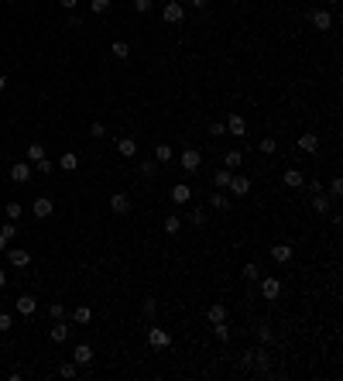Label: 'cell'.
Returning a JSON list of instances; mask_svg holds the SVG:
<instances>
[{
    "label": "cell",
    "instance_id": "obj_1",
    "mask_svg": "<svg viewBox=\"0 0 343 381\" xmlns=\"http://www.w3.org/2000/svg\"><path fill=\"white\" fill-rule=\"evenodd\" d=\"M244 368H254L258 374H268V368H271V357H268V350H261V347L247 350V354H244Z\"/></svg>",
    "mask_w": 343,
    "mask_h": 381
},
{
    "label": "cell",
    "instance_id": "obj_2",
    "mask_svg": "<svg viewBox=\"0 0 343 381\" xmlns=\"http://www.w3.org/2000/svg\"><path fill=\"white\" fill-rule=\"evenodd\" d=\"M161 17H165L168 24H182L185 21V4L182 0H168V4L161 7Z\"/></svg>",
    "mask_w": 343,
    "mask_h": 381
},
{
    "label": "cell",
    "instance_id": "obj_3",
    "mask_svg": "<svg viewBox=\"0 0 343 381\" xmlns=\"http://www.w3.org/2000/svg\"><path fill=\"white\" fill-rule=\"evenodd\" d=\"M179 165H182L185 172H199V168H203V151H199V148H185L182 155H179Z\"/></svg>",
    "mask_w": 343,
    "mask_h": 381
},
{
    "label": "cell",
    "instance_id": "obj_4",
    "mask_svg": "<svg viewBox=\"0 0 343 381\" xmlns=\"http://www.w3.org/2000/svg\"><path fill=\"white\" fill-rule=\"evenodd\" d=\"M227 193H230V196H237V199H244L247 193H251V179H247V175H240V172H233V175H230Z\"/></svg>",
    "mask_w": 343,
    "mask_h": 381
},
{
    "label": "cell",
    "instance_id": "obj_5",
    "mask_svg": "<svg viewBox=\"0 0 343 381\" xmlns=\"http://www.w3.org/2000/svg\"><path fill=\"white\" fill-rule=\"evenodd\" d=\"M309 24L316 28V31H330L333 28V14L326 7H316V11H309Z\"/></svg>",
    "mask_w": 343,
    "mask_h": 381
},
{
    "label": "cell",
    "instance_id": "obj_6",
    "mask_svg": "<svg viewBox=\"0 0 343 381\" xmlns=\"http://www.w3.org/2000/svg\"><path fill=\"white\" fill-rule=\"evenodd\" d=\"M131 206H134L131 193H114V196H110V209H114L117 217H127V213H131Z\"/></svg>",
    "mask_w": 343,
    "mask_h": 381
},
{
    "label": "cell",
    "instance_id": "obj_7",
    "mask_svg": "<svg viewBox=\"0 0 343 381\" xmlns=\"http://www.w3.org/2000/svg\"><path fill=\"white\" fill-rule=\"evenodd\" d=\"M31 213H34V220H48L52 213H55V203H52V196H38L31 203Z\"/></svg>",
    "mask_w": 343,
    "mask_h": 381
},
{
    "label": "cell",
    "instance_id": "obj_8",
    "mask_svg": "<svg viewBox=\"0 0 343 381\" xmlns=\"http://www.w3.org/2000/svg\"><path fill=\"white\" fill-rule=\"evenodd\" d=\"M261 295L268 302H278V295H282V282H278L274 275H264L261 278Z\"/></svg>",
    "mask_w": 343,
    "mask_h": 381
},
{
    "label": "cell",
    "instance_id": "obj_9",
    "mask_svg": "<svg viewBox=\"0 0 343 381\" xmlns=\"http://www.w3.org/2000/svg\"><path fill=\"white\" fill-rule=\"evenodd\" d=\"M148 344L155 347V350H165V347H172V333H168V330H161V326H151V330H148Z\"/></svg>",
    "mask_w": 343,
    "mask_h": 381
},
{
    "label": "cell",
    "instance_id": "obj_10",
    "mask_svg": "<svg viewBox=\"0 0 343 381\" xmlns=\"http://www.w3.org/2000/svg\"><path fill=\"white\" fill-rule=\"evenodd\" d=\"M192 193H196V189H192L189 182H179V185H172L168 196H172V203H175V206H185V203L192 199Z\"/></svg>",
    "mask_w": 343,
    "mask_h": 381
},
{
    "label": "cell",
    "instance_id": "obj_11",
    "mask_svg": "<svg viewBox=\"0 0 343 381\" xmlns=\"http://www.w3.org/2000/svg\"><path fill=\"white\" fill-rule=\"evenodd\" d=\"M31 175H34L31 162H17V165H11V182L24 185V182H31Z\"/></svg>",
    "mask_w": 343,
    "mask_h": 381
},
{
    "label": "cell",
    "instance_id": "obj_12",
    "mask_svg": "<svg viewBox=\"0 0 343 381\" xmlns=\"http://www.w3.org/2000/svg\"><path fill=\"white\" fill-rule=\"evenodd\" d=\"M223 124H227V134H233V138H244V134H247V120L240 114H230Z\"/></svg>",
    "mask_w": 343,
    "mask_h": 381
},
{
    "label": "cell",
    "instance_id": "obj_13",
    "mask_svg": "<svg viewBox=\"0 0 343 381\" xmlns=\"http://www.w3.org/2000/svg\"><path fill=\"white\" fill-rule=\"evenodd\" d=\"M7 261L14 268H28L31 265V251H24V247H7Z\"/></svg>",
    "mask_w": 343,
    "mask_h": 381
},
{
    "label": "cell",
    "instance_id": "obj_14",
    "mask_svg": "<svg viewBox=\"0 0 343 381\" xmlns=\"http://www.w3.org/2000/svg\"><path fill=\"white\" fill-rule=\"evenodd\" d=\"M48 340H52V344H66V340H69V323H66V320H52Z\"/></svg>",
    "mask_w": 343,
    "mask_h": 381
},
{
    "label": "cell",
    "instance_id": "obj_15",
    "mask_svg": "<svg viewBox=\"0 0 343 381\" xmlns=\"http://www.w3.org/2000/svg\"><path fill=\"white\" fill-rule=\"evenodd\" d=\"M285 185L288 189H306V172H302V168H285Z\"/></svg>",
    "mask_w": 343,
    "mask_h": 381
},
{
    "label": "cell",
    "instance_id": "obj_16",
    "mask_svg": "<svg viewBox=\"0 0 343 381\" xmlns=\"http://www.w3.org/2000/svg\"><path fill=\"white\" fill-rule=\"evenodd\" d=\"M14 309L21 312V316H34V309H38V299H34V295H17V299H14Z\"/></svg>",
    "mask_w": 343,
    "mask_h": 381
},
{
    "label": "cell",
    "instance_id": "obj_17",
    "mask_svg": "<svg viewBox=\"0 0 343 381\" xmlns=\"http://www.w3.org/2000/svg\"><path fill=\"white\" fill-rule=\"evenodd\" d=\"M295 144H298L302 151H306V155H316V151H319V138H316L312 131H306L302 138H295Z\"/></svg>",
    "mask_w": 343,
    "mask_h": 381
},
{
    "label": "cell",
    "instance_id": "obj_18",
    "mask_svg": "<svg viewBox=\"0 0 343 381\" xmlns=\"http://www.w3.org/2000/svg\"><path fill=\"white\" fill-rule=\"evenodd\" d=\"M271 261H274V265H288V261H292V244H274V247H271Z\"/></svg>",
    "mask_w": 343,
    "mask_h": 381
},
{
    "label": "cell",
    "instance_id": "obj_19",
    "mask_svg": "<svg viewBox=\"0 0 343 381\" xmlns=\"http://www.w3.org/2000/svg\"><path fill=\"white\" fill-rule=\"evenodd\" d=\"M209 206L217 209V213H227V209H230V196L223 193V189H217V193H209Z\"/></svg>",
    "mask_w": 343,
    "mask_h": 381
},
{
    "label": "cell",
    "instance_id": "obj_20",
    "mask_svg": "<svg viewBox=\"0 0 343 381\" xmlns=\"http://www.w3.org/2000/svg\"><path fill=\"white\" fill-rule=\"evenodd\" d=\"M312 209L326 217V213H330V209H333V199L326 196V193H312Z\"/></svg>",
    "mask_w": 343,
    "mask_h": 381
},
{
    "label": "cell",
    "instance_id": "obj_21",
    "mask_svg": "<svg viewBox=\"0 0 343 381\" xmlns=\"http://www.w3.org/2000/svg\"><path fill=\"white\" fill-rule=\"evenodd\" d=\"M206 320H209V323H223V320H227V306H223V302H213V306L206 309Z\"/></svg>",
    "mask_w": 343,
    "mask_h": 381
},
{
    "label": "cell",
    "instance_id": "obj_22",
    "mask_svg": "<svg viewBox=\"0 0 343 381\" xmlns=\"http://www.w3.org/2000/svg\"><path fill=\"white\" fill-rule=\"evenodd\" d=\"M117 151H120L124 158H134V155H137V141L134 138H117Z\"/></svg>",
    "mask_w": 343,
    "mask_h": 381
},
{
    "label": "cell",
    "instance_id": "obj_23",
    "mask_svg": "<svg viewBox=\"0 0 343 381\" xmlns=\"http://www.w3.org/2000/svg\"><path fill=\"white\" fill-rule=\"evenodd\" d=\"M72 361H76L79 368H82V364H90V361H93V347H90V344H76V354H72Z\"/></svg>",
    "mask_w": 343,
    "mask_h": 381
},
{
    "label": "cell",
    "instance_id": "obj_24",
    "mask_svg": "<svg viewBox=\"0 0 343 381\" xmlns=\"http://www.w3.org/2000/svg\"><path fill=\"white\" fill-rule=\"evenodd\" d=\"M240 162H244V155H240L237 148H230L227 155H223V168H230V172H237V168H240Z\"/></svg>",
    "mask_w": 343,
    "mask_h": 381
},
{
    "label": "cell",
    "instance_id": "obj_25",
    "mask_svg": "<svg viewBox=\"0 0 343 381\" xmlns=\"http://www.w3.org/2000/svg\"><path fill=\"white\" fill-rule=\"evenodd\" d=\"M55 168H62V172H76V168H79V158H76L72 151H66V155L58 158V165H55Z\"/></svg>",
    "mask_w": 343,
    "mask_h": 381
},
{
    "label": "cell",
    "instance_id": "obj_26",
    "mask_svg": "<svg viewBox=\"0 0 343 381\" xmlns=\"http://www.w3.org/2000/svg\"><path fill=\"white\" fill-rule=\"evenodd\" d=\"M90 320H93V309H90V306H76V309H72V323L86 326Z\"/></svg>",
    "mask_w": 343,
    "mask_h": 381
},
{
    "label": "cell",
    "instance_id": "obj_27",
    "mask_svg": "<svg viewBox=\"0 0 343 381\" xmlns=\"http://www.w3.org/2000/svg\"><path fill=\"white\" fill-rule=\"evenodd\" d=\"M230 168H217V172H213V185H217V189H223V193H227V185H230Z\"/></svg>",
    "mask_w": 343,
    "mask_h": 381
},
{
    "label": "cell",
    "instance_id": "obj_28",
    "mask_svg": "<svg viewBox=\"0 0 343 381\" xmlns=\"http://www.w3.org/2000/svg\"><path fill=\"white\" fill-rule=\"evenodd\" d=\"M240 278H244V282H258V278H261V268L254 265V261H247V265L240 268Z\"/></svg>",
    "mask_w": 343,
    "mask_h": 381
},
{
    "label": "cell",
    "instance_id": "obj_29",
    "mask_svg": "<svg viewBox=\"0 0 343 381\" xmlns=\"http://www.w3.org/2000/svg\"><path fill=\"white\" fill-rule=\"evenodd\" d=\"M189 223H192V227H206V223H209V213H206L203 206H196L192 213H189Z\"/></svg>",
    "mask_w": 343,
    "mask_h": 381
},
{
    "label": "cell",
    "instance_id": "obj_30",
    "mask_svg": "<svg viewBox=\"0 0 343 381\" xmlns=\"http://www.w3.org/2000/svg\"><path fill=\"white\" fill-rule=\"evenodd\" d=\"M209 326H213V336H217L220 344H227V340H230V323H227V320H223V323H209Z\"/></svg>",
    "mask_w": 343,
    "mask_h": 381
},
{
    "label": "cell",
    "instance_id": "obj_31",
    "mask_svg": "<svg viewBox=\"0 0 343 381\" xmlns=\"http://www.w3.org/2000/svg\"><path fill=\"white\" fill-rule=\"evenodd\" d=\"M182 230V217H179V213H168V217H165V234H179Z\"/></svg>",
    "mask_w": 343,
    "mask_h": 381
},
{
    "label": "cell",
    "instance_id": "obj_32",
    "mask_svg": "<svg viewBox=\"0 0 343 381\" xmlns=\"http://www.w3.org/2000/svg\"><path fill=\"white\" fill-rule=\"evenodd\" d=\"M31 168L38 175H52L55 172V162H48V158H38V162H31Z\"/></svg>",
    "mask_w": 343,
    "mask_h": 381
},
{
    "label": "cell",
    "instance_id": "obj_33",
    "mask_svg": "<svg viewBox=\"0 0 343 381\" xmlns=\"http://www.w3.org/2000/svg\"><path fill=\"white\" fill-rule=\"evenodd\" d=\"M38 158H45V144H41V141H31V144H28V162H38Z\"/></svg>",
    "mask_w": 343,
    "mask_h": 381
},
{
    "label": "cell",
    "instance_id": "obj_34",
    "mask_svg": "<svg viewBox=\"0 0 343 381\" xmlns=\"http://www.w3.org/2000/svg\"><path fill=\"white\" fill-rule=\"evenodd\" d=\"M110 52H114V58H120V62H124V58H131V45H127V41H114V45H110Z\"/></svg>",
    "mask_w": 343,
    "mask_h": 381
},
{
    "label": "cell",
    "instance_id": "obj_35",
    "mask_svg": "<svg viewBox=\"0 0 343 381\" xmlns=\"http://www.w3.org/2000/svg\"><path fill=\"white\" fill-rule=\"evenodd\" d=\"M172 144H155V162H172Z\"/></svg>",
    "mask_w": 343,
    "mask_h": 381
},
{
    "label": "cell",
    "instance_id": "obj_36",
    "mask_svg": "<svg viewBox=\"0 0 343 381\" xmlns=\"http://www.w3.org/2000/svg\"><path fill=\"white\" fill-rule=\"evenodd\" d=\"M271 340H274V330H271L268 323H261V326H258V344H264V347H268Z\"/></svg>",
    "mask_w": 343,
    "mask_h": 381
},
{
    "label": "cell",
    "instance_id": "obj_37",
    "mask_svg": "<svg viewBox=\"0 0 343 381\" xmlns=\"http://www.w3.org/2000/svg\"><path fill=\"white\" fill-rule=\"evenodd\" d=\"M330 199H340L343 196V179L340 175H333V182H330V193H326Z\"/></svg>",
    "mask_w": 343,
    "mask_h": 381
},
{
    "label": "cell",
    "instance_id": "obj_38",
    "mask_svg": "<svg viewBox=\"0 0 343 381\" xmlns=\"http://www.w3.org/2000/svg\"><path fill=\"white\" fill-rule=\"evenodd\" d=\"M58 374H62V378H76V374H79V364H76V361H66V364L58 368Z\"/></svg>",
    "mask_w": 343,
    "mask_h": 381
},
{
    "label": "cell",
    "instance_id": "obj_39",
    "mask_svg": "<svg viewBox=\"0 0 343 381\" xmlns=\"http://www.w3.org/2000/svg\"><path fill=\"white\" fill-rule=\"evenodd\" d=\"M258 151H261V155H274V151H278V141H274V138H261Z\"/></svg>",
    "mask_w": 343,
    "mask_h": 381
},
{
    "label": "cell",
    "instance_id": "obj_40",
    "mask_svg": "<svg viewBox=\"0 0 343 381\" xmlns=\"http://www.w3.org/2000/svg\"><path fill=\"white\" fill-rule=\"evenodd\" d=\"M114 0H90V14H106Z\"/></svg>",
    "mask_w": 343,
    "mask_h": 381
},
{
    "label": "cell",
    "instance_id": "obj_41",
    "mask_svg": "<svg viewBox=\"0 0 343 381\" xmlns=\"http://www.w3.org/2000/svg\"><path fill=\"white\" fill-rule=\"evenodd\" d=\"M4 213H7V220H21V203H17V199H11V203L4 206Z\"/></svg>",
    "mask_w": 343,
    "mask_h": 381
},
{
    "label": "cell",
    "instance_id": "obj_42",
    "mask_svg": "<svg viewBox=\"0 0 343 381\" xmlns=\"http://www.w3.org/2000/svg\"><path fill=\"white\" fill-rule=\"evenodd\" d=\"M0 234H4L7 241H14V237H17V220H7V223L0 227Z\"/></svg>",
    "mask_w": 343,
    "mask_h": 381
},
{
    "label": "cell",
    "instance_id": "obj_43",
    "mask_svg": "<svg viewBox=\"0 0 343 381\" xmlns=\"http://www.w3.org/2000/svg\"><path fill=\"white\" fill-rule=\"evenodd\" d=\"M223 134H227V124H223V120H213V124H209V138H223Z\"/></svg>",
    "mask_w": 343,
    "mask_h": 381
},
{
    "label": "cell",
    "instance_id": "obj_44",
    "mask_svg": "<svg viewBox=\"0 0 343 381\" xmlns=\"http://www.w3.org/2000/svg\"><path fill=\"white\" fill-rule=\"evenodd\" d=\"M48 316H52V320H66V306H62V302H52V306H48Z\"/></svg>",
    "mask_w": 343,
    "mask_h": 381
},
{
    "label": "cell",
    "instance_id": "obj_45",
    "mask_svg": "<svg viewBox=\"0 0 343 381\" xmlns=\"http://www.w3.org/2000/svg\"><path fill=\"white\" fill-rule=\"evenodd\" d=\"M155 172H158V162H151V158H144V162H141V175H148V179H151Z\"/></svg>",
    "mask_w": 343,
    "mask_h": 381
},
{
    "label": "cell",
    "instance_id": "obj_46",
    "mask_svg": "<svg viewBox=\"0 0 343 381\" xmlns=\"http://www.w3.org/2000/svg\"><path fill=\"white\" fill-rule=\"evenodd\" d=\"M7 330H14V316L11 312H0V333H7Z\"/></svg>",
    "mask_w": 343,
    "mask_h": 381
},
{
    "label": "cell",
    "instance_id": "obj_47",
    "mask_svg": "<svg viewBox=\"0 0 343 381\" xmlns=\"http://www.w3.org/2000/svg\"><path fill=\"white\" fill-rule=\"evenodd\" d=\"M90 134H93V138H100V141H103V138H106V127H103L100 120H93V124H90Z\"/></svg>",
    "mask_w": 343,
    "mask_h": 381
},
{
    "label": "cell",
    "instance_id": "obj_48",
    "mask_svg": "<svg viewBox=\"0 0 343 381\" xmlns=\"http://www.w3.org/2000/svg\"><path fill=\"white\" fill-rule=\"evenodd\" d=\"M151 7H155V0H134V11L137 14H148Z\"/></svg>",
    "mask_w": 343,
    "mask_h": 381
},
{
    "label": "cell",
    "instance_id": "obj_49",
    "mask_svg": "<svg viewBox=\"0 0 343 381\" xmlns=\"http://www.w3.org/2000/svg\"><path fill=\"white\" fill-rule=\"evenodd\" d=\"M66 28H82V17L76 11H69V17H66Z\"/></svg>",
    "mask_w": 343,
    "mask_h": 381
},
{
    "label": "cell",
    "instance_id": "obj_50",
    "mask_svg": "<svg viewBox=\"0 0 343 381\" xmlns=\"http://www.w3.org/2000/svg\"><path fill=\"white\" fill-rule=\"evenodd\" d=\"M141 309H144V316H148V320H151V316L158 312V302H155V299H144V306H141Z\"/></svg>",
    "mask_w": 343,
    "mask_h": 381
},
{
    "label": "cell",
    "instance_id": "obj_51",
    "mask_svg": "<svg viewBox=\"0 0 343 381\" xmlns=\"http://www.w3.org/2000/svg\"><path fill=\"white\" fill-rule=\"evenodd\" d=\"M306 185H309V193H323V182H319V179H306Z\"/></svg>",
    "mask_w": 343,
    "mask_h": 381
},
{
    "label": "cell",
    "instance_id": "obj_52",
    "mask_svg": "<svg viewBox=\"0 0 343 381\" xmlns=\"http://www.w3.org/2000/svg\"><path fill=\"white\" fill-rule=\"evenodd\" d=\"M206 4H209V0H189V7H192V11H206Z\"/></svg>",
    "mask_w": 343,
    "mask_h": 381
},
{
    "label": "cell",
    "instance_id": "obj_53",
    "mask_svg": "<svg viewBox=\"0 0 343 381\" xmlns=\"http://www.w3.org/2000/svg\"><path fill=\"white\" fill-rule=\"evenodd\" d=\"M58 4H62L66 11H76V4H79V0H58Z\"/></svg>",
    "mask_w": 343,
    "mask_h": 381
},
{
    "label": "cell",
    "instance_id": "obj_54",
    "mask_svg": "<svg viewBox=\"0 0 343 381\" xmlns=\"http://www.w3.org/2000/svg\"><path fill=\"white\" fill-rule=\"evenodd\" d=\"M4 285H7V271L0 268V289H4Z\"/></svg>",
    "mask_w": 343,
    "mask_h": 381
},
{
    "label": "cell",
    "instance_id": "obj_55",
    "mask_svg": "<svg viewBox=\"0 0 343 381\" xmlns=\"http://www.w3.org/2000/svg\"><path fill=\"white\" fill-rule=\"evenodd\" d=\"M7 251V237H4V234H0V254Z\"/></svg>",
    "mask_w": 343,
    "mask_h": 381
},
{
    "label": "cell",
    "instance_id": "obj_56",
    "mask_svg": "<svg viewBox=\"0 0 343 381\" xmlns=\"http://www.w3.org/2000/svg\"><path fill=\"white\" fill-rule=\"evenodd\" d=\"M7 90V76H0V93Z\"/></svg>",
    "mask_w": 343,
    "mask_h": 381
},
{
    "label": "cell",
    "instance_id": "obj_57",
    "mask_svg": "<svg viewBox=\"0 0 343 381\" xmlns=\"http://www.w3.org/2000/svg\"><path fill=\"white\" fill-rule=\"evenodd\" d=\"M323 4H326V7H336V4H340V0H323Z\"/></svg>",
    "mask_w": 343,
    "mask_h": 381
}]
</instances>
